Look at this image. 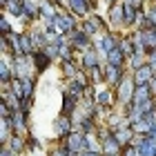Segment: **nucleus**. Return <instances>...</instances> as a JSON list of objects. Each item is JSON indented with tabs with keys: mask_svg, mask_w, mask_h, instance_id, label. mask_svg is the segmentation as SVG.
Wrapping results in <instances>:
<instances>
[{
	"mask_svg": "<svg viewBox=\"0 0 156 156\" xmlns=\"http://www.w3.org/2000/svg\"><path fill=\"white\" fill-rule=\"evenodd\" d=\"M101 152L103 154H109V156H120V154H123V145H120L116 140V136L112 134L109 138H105L101 143Z\"/></svg>",
	"mask_w": 156,
	"mask_h": 156,
	"instance_id": "nucleus-9",
	"label": "nucleus"
},
{
	"mask_svg": "<svg viewBox=\"0 0 156 156\" xmlns=\"http://www.w3.org/2000/svg\"><path fill=\"white\" fill-rule=\"evenodd\" d=\"M147 136H152V138H156V123L150 127V132H147Z\"/></svg>",
	"mask_w": 156,
	"mask_h": 156,
	"instance_id": "nucleus-14",
	"label": "nucleus"
},
{
	"mask_svg": "<svg viewBox=\"0 0 156 156\" xmlns=\"http://www.w3.org/2000/svg\"><path fill=\"white\" fill-rule=\"evenodd\" d=\"M31 58H34V67H36V74H42V72H47L49 65H51V56H49L45 49H38V51H34L31 54Z\"/></svg>",
	"mask_w": 156,
	"mask_h": 156,
	"instance_id": "nucleus-5",
	"label": "nucleus"
},
{
	"mask_svg": "<svg viewBox=\"0 0 156 156\" xmlns=\"http://www.w3.org/2000/svg\"><path fill=\"white\" fill-rule=\"evenodd\" d=\"M118 38H120V36H118L114 29H107V31H103L101 36H96V38H94V45H96L98 51L103 54V58H105V56H107L112 49L118 45Z\"/></svg>",
	"mask_w": 156,
	"mask_h": 156,
	"instance_id": "nucleus-2",
	"label": "nucleus"
},
{
	"mask_svg": "<svg viewBox=\"0 0 156 156\" xmlns=\"http://www.w3.org/2000/svg\"><path fill=\"white\" fill-rule=\"evenodd\" d=\"M134 91H136V83H134L132 72H127V74L123 76V80L118 83V87H116V101H118L120 105L132 103V101H134Z\"/></svg>",
	"mask_w": 156,
	"mask_h": 156,
	"instance_id": "nucleus-1",
	"label": "nucleus"
},
{
	"mask_svg": "<svg viewBox=\"0 0 156 156\" xmlns=\"http://www.w3.org/2000/svg\"><path fill=\"white\" fill-rule=\"evenodd\" d=\"M154 74H156V72H154L150 65H147V62H145L143 67H138L136 72H132L134 83H136V85H150V83H152V78H154Z\"/></svg>",
	"mask_w": 156,
	"mask_h": 156,
	"instance_id": "nucleus-6",
	"label": "nucleus"
},
{
	"mask_svg": "<svg viewBox=\"0 0 156 156\" xmlns=\"http://www.w3.org/2000/svg\"><path fill=\"white\" fill-rule=\"evenodd\" d=\"M67 38H69V42L74 45V49H76V51H87V49H89L91 45H94V38H91V36H87V34H85V31L80 29V27H78L76 31H72Z\"/></svg>",
	"mask_w": 156,
	"mask_h": 156,
	"instance_id": "nucleus-4",
	"label": "nucleus"
},
{
	"mask_svg": "<svg viewBox=\"0 0 156 156\" xmlns=\"http://www.w3.org/2000/svg\"><path fill=\"white\" fill-rule=\"evenodd\" d=\"M78 156H103V152L101 150H85V152H80Z\"/></svg>",
	"mask_w": 156,
	"mask_h": 156,
	"instance_id": "nucleus-13",
	"label": "nucleus"
},
{
	"mask_svg": "<svg viewBox=\"0 0 156 156\" xmlns=\"http://www.w3.org/2000/svg\"><path fill=\"white\" fill-rule=\"evenodd\" d=\"M147 62V54L145 51H134L129 58H127V67H129V72H136L138 67H143Z\"/></svg>",
	"mask_w": 156,
	"mask_h": 156,
	"instance_id": "nucleus-10",
	"label": "nucleus"
},
{
	"mask_svg": "<svg viewBox=\"0 0 156 156\" xmlns=\"http://www.w3.org/2000/svg\"><path fill=\"white\" fill-rule=\"evenodd\" d=\"M150 87H152V94L156 96V74H154V78H152V83H150Z\"/></svg>",
	"mask_w": 156,
	"mask_h": 156,
	"instance_id": "nucleus-15",
	"label": "nucleus"
},
{
	"mask_svg": "<svg viewBox=\"0 0 156 156\" xmlns=\"http://www.w3.org/2000/svg\"><path fill=\"white\" fill-rule=\"evenodd\" d=\"M103 62V54L96 49V45H91L87 51H83L80 54V60H78V65H80V69H94V67H98Z\"/></svg>",
	"mask_w": 156,
	"mask_h": 156,
	"instance_id": "nucleus-3",
	"label": "nucleus"
},
{
	"mask_svg": "<svg viewBox=\"0 0 156 156\" xmlns=\"http://www.w3.org/2000/svg\"><path fill=\"white\" fill-rule=\"evenodd\" d=\"M105 62H109V65H114V67H120V69H125V65H127V56H125V51L120 49L118 45L112 49V51L105 56Z\"/></svg>",
	"mask_w": 156,
	"mask_h": 156,
	"instance_id": "nucleus-7",
	"label": "nucleus"
},
{
	"mask_svg": "<svg viewBox=\"0 0 156 156\" xmlns=\"http://www.w3.org/2000/svg\"><path fill=\"white\" fill-rule=\"evenodd\" d=\"M11 23H9V18H7V13L2 11V18H0V34L2 36H7V34H11Z\"/></svg>",
	"mask_w": 156,
	"mask_h": 156,
	"instance_id": "nucleus-11",
	"label": "nucleus"
},
{
	"mask_svg": "<svg viewBox=\"0 0 156 156\" xmlns=\"http://www.w3.org/2000/svg\"><path fill=\"white\" fill-rule=\"evenodd\" d=\"M94 98H96V105H103V107H114V101H116V89H114V87H105V89L98 91V94H96Z\"/></svg>",
	"mask_w": 156,
	"mask_h": 156,
	"instance_id": "nucleus-8",
	"label": "nucleus"
},
{
	"mask_svg": "<svg viewBox=\"0 0 156 156\" xmlns=\"http://www.w3.org/2000/svg\"><path fill=\"white\" fill-rule=\"evenodd\" d=\"M120 156H138V147L134 145V143L125 145V147H123V154H120Z\"/></svg>",
	"mask_w": 156,
	"mask_h": 156,
	"instance_id": "nucleus-12",
	"label": "nucleus"
}]
</instances>
